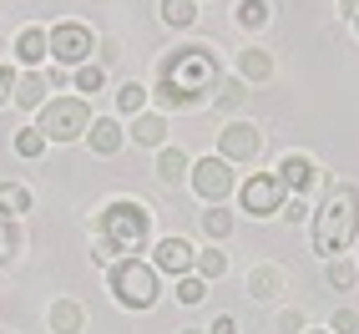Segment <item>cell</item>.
<instances>
[{"mask_svg":"<svg viewBox=\"0 0 359 334\" xmlns=\"http://www.w3.org/2000/svg\"><path fill=\"white\" fill-rule=\"evenodd\" d=\"M223 81V66L212 56L208 41H193V46H172L162 61H157V86L152 97L162 112H177V107H203L212 102V91Z\"/></svg>","mask_w":359,"mask_h":334,"instance_id":"cell-1","label":"cell"},{"mask_svg":"<svg viewBox=\"0 0 359 334\" xmlns=\"http://www.w3.org/2000/svg\"><path fill=\"white\" fill-rule=\"evenodd\" d=\"M354 238H359V187L339 182V187H329L324 208L314 213V253L339 258V253H349Z\"/></svg>","mask_w":359,"mask_h":334,"instance_id":"cell-2","label":"cell"},{"mask_svg":"<svg viewBox=\"0 0 359 334\" xmlns=\"http://www.w3.org/2000/svg\"><path fill=\"white\" fill-rule=\"evenodd\" d=\"M152 243V208L137 198H116L102 208V248L107 258H137Z\"/></svg>","mask_w":359,"mask_h":334,"instance_id":"cell-3","label":"cell"},{"mask_svg":"<svg viewBox=\"0 0 359 334\" xmlns=\"http://www.w3.org/2000/svg\"><path fill=\"white\" fill-rule=\"evenodd\" d=\"M107 289L116 294L122 309H152L157 304V269L142 258H116L107 269Z\"/></svg>","mask_w":359,"mask_h":334,"instance_id":"cell-4","label":"cell"},{"mask_svg":"<svg viewBox=\"0 0 359 334\" xmlns=\"http://www.w3.org/2000/svg\"><path fill=\"white\" fill-rule=\"evenodd\" d=\"M86 127H91V107H86V97H56V102H46L41 107V116H36V132L46 137V142H76V137H86Z\"/></svg>","mask_w":359,"mask_h":334,"instance_id":"cell-5","label":"cell"},{"mask_svg":"<svg viewBox=\"0 0 359 334\" xmlns=\"http://www.w3.org/2000/svg\"><path fill=\"white\" fill-rule=\"evenodd\" d=\"M46 51H51V61H56L61 71H71V66H86V61H91L97 36H91L81 20H61L56 31H46Z\"/></svg>","mask_w":359,"mask_h":334,"instance_id":"cell-6","label":"cell"},{"mask_svg":"<svg viewBox=\"0 0 359 334\" xmlns=\"http://www.w3.org/2000/svg\"><path fill=\"white\" fill-rule=\"evenodd\" d=\"M187 182H193V193H198L208 208H223V203L233 198V187H238L233 162H223L218 152H212V157H198V162H193V173H187Z\"/></svg>","mask_w":359,"mask_h":334,"instance_id":"cell-7","label":"cell"},{"mask_svg":"<svg viewBox=\"0 0 359 334\" xmlns=\"http://www.w3.org/2000/svg\"><path fill=\"white\" fill-rule=\"evenodd\" d=\"M238 203H243V213H253V218H273V213H283V203H289V187L278 182V173H253L238 187Z\"/></svg>","mask_w":359,"mask_h":334,"instance_id":"cell-8","label":"cell"},{"mask_svg":"<svg viewBox=\"0 0 359 334\" xmlns=\"http://www.w3.org/2000/svg\"><path fill=\"white\" fill-rule=\"evenodd\" d=\"M278 182L289 187V198H304L309 203V193H319L324 187V173H319V162L309 157V152H289L278 162Z\"/></svg>","mask_w":359,"mask_h":334,"instance_id":"cell-9","label":"cell"},{"mask_svg":"<svg viewBox=\"0 0 359 334\" xmlns=\"http://www.w3.org/2000/svg\"><path fill=\"white\" fill-rule=\"evenodd\" d=\"M263 152V127H253V122H228L223 132H218V157L223 162H253Z\"/></svg>","mask_w":359,"mask_h":334,"instance_id":"cell-10","label":"cell"},{"mask_svg":"<svg viewBox=\"0 0 359 334\" xmlns=\"http://www.w3.org/2000/svg\"><path fill=\"white\" fill-rule=\"evenodd\" d=\"M193 258H198V248L193 243H187V238H157V248H152V269L157 274H193Z\"/></svg>","mask_w":359,"mask_h":334,"instance_id":"cell-11","label":"cell"},{"mask_svg":"<svg viewBox=\"0 0 359 334\" xmlns=\"http://www.w3.org/2000/svg\"><path fill=\"white\" fill-rule=\"evenodd\" d=\"M127 142H137V147H167V116L162 112H137L132 127H127Z\"/></svg>","mask_w":359,"mask_h":334,"instance_id":"cell-12","label":"cell"},{"mask_svg":"<svg viewBox=\"0 0 359 334\" xmlns=\"http://www.w3.org/2000/svg\"><path fill=\"white\" fill-rule=\"evenodd\" d=\"M122 142H127V132L116 127L111 116H102V122L86 127V147L97 152V157H116V152H122Z\"/></svg>","mask_w":359,"mask_h":334,"instance_id":"cell-13","label":"cell"},{"mask_svg":"<svg viewBox=\"0 0 359 334\" xmlns=\"http://www.w3.org/2000/svg\"><path fill=\"white\" fill-rule=\"evenodd\" d=\"M46 91H51V81H46V71H26V76H15V107L20 112H41L46 107Z\"/></svg>","mask_w":359,"mask_h":334,"instance_id":"cell-14","label":"cell"},{"mask_svg":"<svg viewBox=\"0 0 359 334\" xmlns=\"http://www.w3.org/2000/svg\"><path fill=\"white\" fill-rule=\"evenodd\" d=\"M283 269L278 264H258L253 274H248V299H258V304H269V299H278L283 294Z\"/></svg>","mask_w":359,"mask_h":334,"instance_id":"cell-15","label":"cell"},{"mask_svg":"<svg viewBox=\"0 0 359 334\" xmlns=\"http://www.w3.org/2000/svg\"><path fill=\"white\" fill-rule=\"evenodd\" d=\"M46 324H51V334H81L86 329V309L76 299H56L51 314H46Z\"/></svg>","mask_w":359,"mask_h":334,"instance_id":"cell-16","label":"cell"},{"mask_svg":"<svg viewBox=\"0 0 359 334\" xmlns=\"http://www.w3.org/2000/svg\"><path fill=\"white\" fill-rule=\"evenodd\" d=\"M187 173H193V157H187L182 147H157V182L177 187Z\"/></svg>","mask_w":359,"mask_h":334,"instance_id":"cell-17","label":"cell"},{"mask_svg":"<svg viewBox=\"0 0 359 334\" xmlns=\"http://www.w3.org/2000/svg\"><path fill=\"white\" fill-rule=\"evenodd\" d=\"M273 76V56L263 46H243L238 51V81H269Z\"/></svg>","mask_w":359,"mask_h":334,"instance_id":"cell-18","label":"cell"},{"mask_svg":"<svg viewBox=\"0 0 359 334\" xmlns=\"http://www.w3.org/2000/svg\"><path fill=\"white\" fill-rule=\"evenodd\" d=\"M46 56H51V51H46V31L41 26H20L15 31V61L20 66H41Z\"/></svg>","mask_w":359,"mask_h":334,"instance_id":"cell-19","label":"cell"},{"mask_svg":"<svg viewBox=\"0 0 359 334\" xmlns=\"http://www.w3.org/2000/svg\"><path fill=\"white\" fill-rule=\"evenodd\" d=\"M31 187L26 182H0V213H6V218H20V213H31Z\"/></svg>","mask_w":359,"mask_h":334,"instance_id":"cell-20","label":"cell"},{"mask_svg":"<svg viewBox=\"0 0 359 334\" xmlns=\"http://www.w3.org/2000/svg\"><path fill=\"white\" fill-rule=\"evenodd\" d=\"M273 20V0H238V26L243 31H263Z\"/></svg>","mask_w":359,"mask_h":334,"instance_id":"cell-21","label":"cell"},{"mask_svg":"<svg viewBox=\"0 0 359 334\" xmlns=\"http://www.w3.org/2000/svg\"><path fill=\"white\" fill-rule=\"evenodd\" d=\"M193 20H198V0H162V26L187 31Z\"/></svg>","mask_w":359,"mask_h":334,"instance_id":"cell-22","label":"cell"},{"mask_svg":"<svg viewBox=\"0 0 359 334\" xmlns=\"http://www.w3.org/2000/svg\"><path fill=\"white\" fill-rule=\"evenodd\" d=\"M243 102H248V81H238V76L218 81V91H212V107H218V112H238Z\"/></svg>","mask_w":359,"mask_h":334,"instance_id":"cell-23","label":"cell"},{"mask_svg":"<svg viewBox=\"0 0 359 334\" xmlns=\"http://www.w3.org/2000/svg\"><path fill=\"white\" fill-rule=\"evenodd\" d=\"M203 233L212 238V243H228V238H233V213H228V203L203 213Z\"/></svg>","mask_w":359,"mask_h":334,"instance_id":"cell-24","label":"cell"},{"mask_svg":"<svg viewBox=\"0 0 359 334\" xmlns=\"http://www.w3.org/2000/svg\"><path fill=\"white\" fill-rule=\"evenodd\" d=\"M193 274H198L203 283L223 279V274H228V253H223V248H208V253H198V258H193Z\"/></svg>","mask_w":359,"mask_h":334,"instance_id":"cell-25","label":"cell"},{"mask_svg":"<svg viewBox=\"0 0 359 334\" xmlns=\"http://www.w3.org/2000/svg\"><path fill=\"white\" fill-rule=\"evenodd\" d=\"M116 112H127V116L147 112V86H142V81H122V86H116Z\"/></svg>","mask_w":359,"mask_h":334,"instance_id":"cell-26","label":"cell"},{"mask_svg":"<svg viewBox=\"0 0 359 334\" xmlns=\"http://www.w3.org/2000/svg\"><path fill=\"white\" fill-rule=\"evenodd\" d=\"M324 279H329V289H339V294H349V289H354V279H359V269L349 264V258H329V269H324Z\"/></svg>","mask_w":359,"mask_h":334,"instance_id":"cell-27","label":"cell"},{"mask_svg":"<svg viewBox=\"0 0 359 334\" xmlns=\"http://www.w3.org/2000/svg\"><path fill=\"white\" fill-rule=\"evenodd\" d=\"M15 253H20V223L0 213V264H11Z\"/></svg>","mask_w":359,"mask_h":334,"instance_id":"cell-28","label":"cell"},{"mask_svg":"<svg viewBox=\"0 0 359 334\" xmlns=\"http://www.w3.org/2000/svg\"><path fill=\"white\" fill-rule=\"evenodd\" d=\"M11 147H15V157H41L46 147H51V142H46V137H41L36 127H20V132H15V142H11Z\"/></svg>","mask_w":359,"mask_h":334,"instance_id":"cell-29","label":"cell"},{"mask_svg":"<svg viewBox=\"0 0 359 334\" xmlns=\"http://www.w3.org/2000/svg\"><path fill=\"white\" fill-rule=\"evenodd\" d=\"M76 91H107V66L102 61L76 66Z\"/></svg>","mask_w":359,"mask_h":334,"instance_id":"cell-30","label":"cell"},{"mask_svg":"<svg viewBox=\"0 0 359 334\" xmlns=\"http://www.w3.org/2000/svg\"><path fill=\"white\" fill-rule=\"evenodd\" d=\"M203 299H208V283L198 274H182L177 279V304H203Z\"/></svg>","mask_w":359,"mask_h":334,"instance_id":"cell-31","label":"cell"},{"mask_svg":"<svg viewBox=\"0 0 359 334\" xmlns=\"http://www.w3.org/2000/svg\"><path fill=\"white\" fill-rule=\"evenodd\" d=\"M329 334H359V314H354V309H334Z\"/></svg>","mask_w":359,"mask_h":334,"instance_id":"cell-32","label":"cell"},{"mask_svg":"<svg viewBox=\"0 0 359 334\" xmlns=\"http://www.w3.org/2000/svg\"><path fill=\"white\" fill-rule=\"evenodd\" d=\"M11 97H15V71L0 66V107H11Z\"/></svg>","mask_w":359,"mask_h":334,"instance_id":"cell-33","label":"cell"},{"mask_svg":"<svg viewBox=\"0 0 359 334\" xmlns=\"http://www.w3.org/2000/svg\"><path fill=\"white\" fill-rule=\"evenodd\" d=\"M203 334H238V319H233V314H212V324H208Z\"/></svg>","mask_w":359,"mask_h":334,"instance_id":"cell-34","label":"cell"},{"mask_svg":"<svg viewBox=\"0 0 359 334\" xmlns=\"http://www.w3.org/2000/svg\"><path fill=\"white\" fill-rule=\"evenodd\" d=\"M278 334H304V314H294V309L278 314Z\"/></svg>","mask_w":359,"mask_h":334,"instance_id":"cell-35","label":"cell"},{"mask_svg":"<svg viewBox=\"0 0 359 334\" xmlns=\"http://www.w3.org/2000/svg\"><path fill=\"white\" fill-rule=\"evenodd\" d=\"M304 198H289V203H283V218H289V223H304Z\"/></svg>","mask_w":359,"mask_h":334,"instance_id":"cell-36","label":"cell"},{"mask_svg":"<svg viewBox=\"0 0 359 334\" xmlns=\"http://www.w3.org/2000/svg\"><path fill=\"white\" fill-rule=\"evenodd\" d=\"M339 15H349V20H354V15H359V0H339Z\"/></svg>","mask_w":359,"mask_h":334,"instance_id":"cell-37","label":"cell"},{"mask_svg":"<svg viewBox=\"0 0 359 334\" xmlns=\"http://www.w3.org/2000/svg\"><path fill=\"white\" fill-rule=\"evenodd\" d=\"M304 334H329V329H304Z\"/></svg>","mask_w":359,"mask_h":334,"instance_id":"cell-38","label":"cell"},{"mask_svg":"<svg viewBox=\"0 0 359 334\" xmlns=\"http://www.w3.org/2000/svg\"><path fill=\"white\" fill-rule=\"evenodd\" d=\"M182 334H203V329H182Z\"/></svg>","mask_w":359,"mask_h":334,"instance_id":"cell-39","label":"cell"},{"mask_svg":"<svg viewBox=\"0 0 359 334\" xmlns=\"http://www.w3.org/2000/svg\"><path fill=\"white\" fill-rule=\"evenodd\" d=\"M354 31H359V15H354Z\"/></svg>","mask_w":359,"mask_h":334,"instance_id":"cell-40","label":"cell"},{"mask_svg":"<svg viewBox=\"0 0 359 334\" xmlns=\"http://www.w3.org/2000/svg\"><path fill=\"white\" fill-rule=\"evenodd\" d=\"M0 334H11V329H0Z\"/></svg>","mask_w":359,"mask_h":334,"instance_id":"cell-41","label":"cell"}]
</instances>
